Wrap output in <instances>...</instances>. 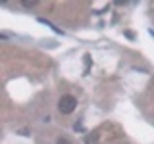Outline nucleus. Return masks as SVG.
I'll use <instances>...</instances> for the list:
<instances>
[{"label": "nucleus", "instance_id": "obj_3", "mask_svg": "<svg viewBox=\"0 0 154 144\" xmlns=\"http://www.w3.org/2000/svg\"><path fill=\"white\" fill-rule=\"evenodd\" d=\"M23 6H25V8H33V6H35V4H37V0H23Z\"/></svg>", "mask_w": 154, "mask_h": 144}, {"label": "nucleus", "instance_id": "obj_5", "mask_svg": "<svg viewBox=\"0 0 154 144\" xmlns=\"http://www.w3.org/2000/svg\"><path fill=\"white\" fill-rule=\"evenodd\" d=\"M73 129H75V131H79V133H83V131H85V127H83L81 123H75V125H73Z\"/></svg>", "mask_w": 154, "mask_h": 144}, {"label": "nucleus", "instance_id": "obj_4", "mask_svg": "<svg viewBox=\"0 0 154 144\" xmlns=\"http://www.w3.org/2000/svg\"><path fill=\"white\" fill-rule=\"evenodd\" d=\"M56 144H71V142L67 140L66 136H60V138H58V140H56Z\"/></svg>", "mask_w": 154, "mask_h": 144}, {"label": "nucleus", "instance_id": "obj_1", "mask_svg": "<svg viewBox=\"0 0 154 144\" xmlns=\"http://www.w3.org/2000/svg\"><path fill=\"white\" fill-rule=\"evenodd\" d=\"M75 108H77V98L71 96V94H64L60 98V102H58V110H60V113H64V115L71 113Z\"/></svg>", "mask_w": 154, "mask_h": 144}, {"label": "nucleus", "instance_id": "obj_2", "mask_svg": "<svg viewBox=\"0 0 154 144\" xmlns=\"http://www.w3.org/2000/svg\"><path fill=\"white\" fill-rule=\"evenodd\" d=\"M87 144H98V134L96 133H93V134H89L87 136V140H85Z\"/></svg>", "mask_w": 154, "mask_h": 144}, {"label": "nucleus", "instance_id": "obj_6", "mask_svg": "<svg viewBox=\"0 0 154 144\" xmlns=\"http://www.w3.org/2000/svg\"><path fill=\"white\" fill-rule=\"evenodd\" d=\"M4 38H8V35H2V33H0V40H4Z\"/></svg>", "mask_w": 154, "mask_h": 144}]
</instances>
